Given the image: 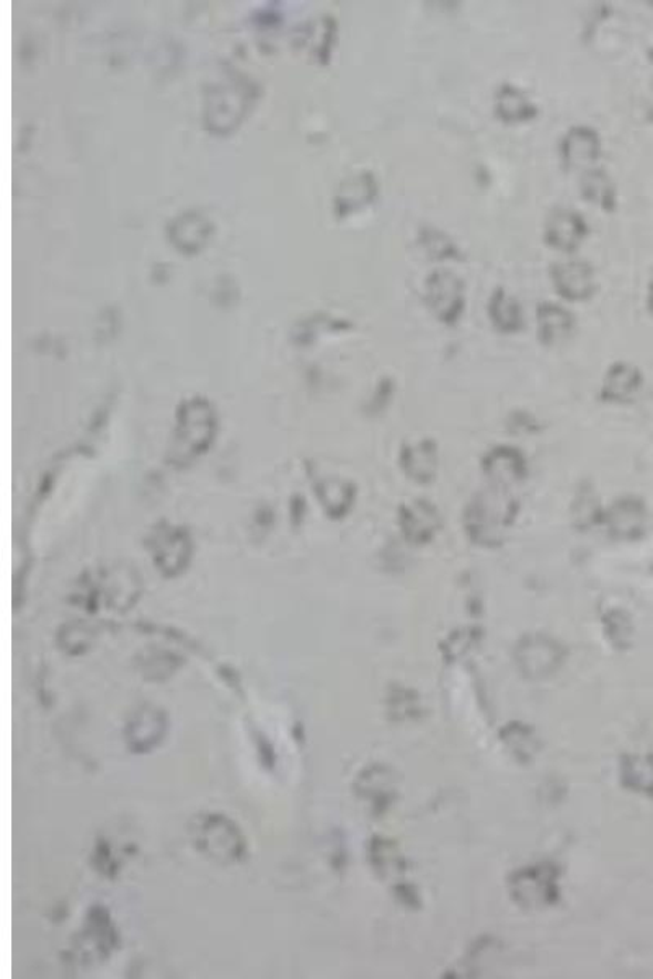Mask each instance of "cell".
<instances>
[{"instance_id":"obj_1","label":"cell","mask_w":653,"mask_h":979,"mask_svg":"<svg viewBox=\"0 0 653 979\" xmlns=\"http://www.w3.org/2000/svg\"><path fill=\"white\" fill-rule=\"evenodd\" d=\"M424 301L439 322L455 326L466 306V286L463 278L445 268L432 271L425 279Z\"/></svg>"},{"instance_id":"obj_2","label":"cell","mask_w":653,"mask_h":979,"mask_svg":"<svg viewBox=\"0 0 653 979\" xmlns=\"http://www.w3.org/2000/svg\"><path fill=\"white\" fill-rule=\"evenodd\" d=\"M551 279L557 295L569 302H583L597 292V275L585 260L557 261L551 265Z\"/></svg>"},{"instance_id":"obj_3","label":"cell","mask_w":653,"mask_h":979,"mask_svg":"<svg viewBox=\"0 0 653 979\" xmlns=\"http://www.w3.org/2000/svg\"><path fill=\"white\" fill-rule=\"evenodd\" d=\"M588 233L590 227L580 213L569 208H556L546 220L545 243L552 250L570 255L579 250Z\"/></svg>"},{"instance_id":"obj_4","label":"cell","mask_w":653,"mask_h":979,"mask_svg":"<svg viewBox=\"0 0 653 979\" xmlns=\"http://www.w3.org/2000/svg\"><path fill=\"white\" fill-rule=\"evenodd\" d=\"M603 153L600 134L593 127L579 124L570 127L560 141V158L566 171L593 168Z\"/></svg>"},{"instance_id":"obj_5","label":"cell","mask_w":653,"mask_h":979,"mask_svg":"<svg viewBox=\"0 0 653 979\" xmlns=\"http://www.w3.org/2000/svg\"><path fill=\"white\" fill-rule=\"evenodd\" d=\"M495 116L498 122L514 126L535 122L539 109L517 85L501 84L495 93Z\"/></svg>"},{"instance_id":"obj_6","label":"cell","mask_w":653,"mask_h":979,"mask_svg":"<svg viewBox=\"0 0 653 979\" xmlns=\"http://www.w3.org/2000/svg\"><path fill=\"white\" fill-rule=\"evenodd\" d=\"M536 317H538V338L545 347L563 343L576 329L572 312L554 302L539 305Z\"/></svg>"},{"instance_id":"obj_7","label":"cell","mask_w":653,"mask_h":979,"mask_svg":"<svg viewBox=\"0 0 653 979\" xmlns=\"http://www.w3.org/2000/svg\"><path fill=\"white\" fill-rule=\"evenodd\" d=\"M377 196V182L373 174L356 175L349 178L340 188L339 196L335 199L336 215L346 217L352 213L366 208Z\"/></svg>"},{"instance_id":"obj_8","label":"cell","mask_w":653,"mask_h":979,"mask_svg":"<svg viewBox=\"0 0 653 979\" xmlns=\"http://www.w3.org/2000/svg\"><path fill=\"white\" fill-rule=\"evenodd\" d=\"M579 186L580 195L585 202L607 213H613L616 209V185L603 168H588L580 177Z\"/></svg>"},{"instance_id":"obj_9","label":"cell","mask_w":653,"mask_h":979,"mask_svg":"<svg viewBox=\"0 0 653 979\" xmlns=\"http://www.w3.org/2000/svg\"><path fill=\"white\" fill-rule=\"evenodd\" d=\"M490 322L501 333H517L525 327L520 302L504 288L495 289L487 306Z\"/></svg>"},{"instance_id":"obj_10","label":"cell","mask_w":653,"mask_h":979,"mask_svg":"<svg viewBox=\"0 0 653 979\" xmlns=\"http://www.w3.org/2000/svg\"><path fill=\"white\" fill-rule=\"evenodd\" d=\"M608 524L614 536L621 539H634L644 529L645 509L635 499H622L616 503L608 515Z\"/></svg>"},{"instance_id":"obj_11","label":"cell","mask_w":653,"mask_h":979,"mask_svg":"<svg viewBox=\"0 0 653 979\" xmlns=\"http://www.w3.org/2000/svg\"><path fill=\"white\" fill-rule=\"evenodd\" d=\"M405 536L414 543H425L438 529V515L425 502L408 506L405 512Z\"/></svg>"},{"instance_id":"obj_12","label":"cell","mask_w":653,"mask_h":979,"mask_svg":"<svg viewBox=\"0 0 653 979\" xmlns=\"http://www.w3.org/2000/svg\"><path fill=\"white\" fill-rule=\"evenodd\" d=\"M642 375L631 364H614L604 378L603 395L611 400L631 398L641 388Z\"/></svg>"},{"instance_id":"obj_13","label":"cell","mask_w":653,"mask_h":979,"mask_svg":"<svg viewBox=\"0 0 653 979\" xmlns=\"http://www.w3.org/2000/svg\"><path fill=\"white\" fill-rule=\"evenodd\" d=\"M418 244H421L426 257L432 260H459L460 258L459 248L453 243L452 237L435 227H424L418 236Z\"/></svg>"},{"instance_id":"obj_14","label":"cell","mask_w":653,"mask_h":979,"mask_svg":"<svg viewBox=\"0 0 653 979\" xmlns=\"http://www.w3.org/2000/svg\"><path fill=\"white\" fill-rule=\"evenodd\" d=\"M405 471L412 478L426 482L433 478L436 471L435 447L429 443H421L405 453Z\"/></svg>"},{"instance_id":"obj_15","label":"cell","mask_w":653,"mask_h":979,"mask_svg":"<svg viewBox=\"0 0 653 979\" xmlns=\"http://www.w3.org/2000/svg\"><path fill=\"white\" fill-rule=\"evenodd\" d=\"M487 472L498 484H514L522 474V462L511 450H497L487 460Z\"/></svg>"},{"instance_id":"obj_16","label":"cell","mask_w":653,"mask_h":979,"mask_svg":"<svg viewBox=\"0 0 653 979\" xmlns=\"http://www.w3.org/2000/svg\"><path fill=\"white\" fill-rule=\"evenodd\" d=\"M647 306H649V310H651V313L653 316V282L651 285V288H649Z\"/></svg>"}]
</instances>
